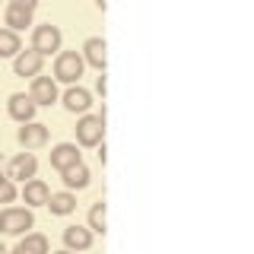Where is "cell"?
<instances>
[{"instance_id": "6da1fadb", "label": "cell", "mask_w": 254, "mask_h": 254, "mask_svg": "<svg viewBox=\"0 0 254 254\" xmlns=\"http://www.w3.org/2000/svg\"><path fill=\"white\" fill-rule=\"evenodd\" d=\"M76 143L79 146H89V149H95L99 143H105V108H102V115H79Z\"/></svg>"}, {"instance_id": "7a4b0ae2", "label": "cell", "mask_w": 254, "mask_h": 254, "mask_svg": "<svg viewBox=\"0 0 254 254\" xmlns=\"http://www.w3.org/2000/svg\"><path fill=\"white\" fill-rule=\"evenodd\" d=\"M83 70H86V61L79 51H58V58H54V79L58 83H67V86L79 83Z\"/></svg>"}, {"instance_id": "3957f363", "label": "cell", "mask_w": 254, "mask_h": 254, "mask_svg": "<svg viewBox=\"0 0 254 254\" xmlns=\"http://www.w3.org/2000/svg\"><path fill=\"white\" fill-rule=\"evenodd\" d=\"M32 226H35L32 206H3V210H0V232H6V235H26Z\"/></svg>"}, {"instance_id": "277c9868", "label": "cell", "mask_w": 254, "mask_h": 254, "mask_svg": "<svg viewBox=\"0 0 254 254\" xmlns=\"http://www.w3.org/2000/svg\"><path fill=\"white\" fill-rule=\"evenodd\" d=\"M64 45V35L58 26H51V22H42V26L32 29V51H38L42 58H51V54H58Z\"/></svg>"}, {"instance_id": "5b68a950", "label": "cell", "mask_w": 254, "mask_h": 254, "mask_svg": "<svg viewBox=\"0 0 254 254\" xmlns=\"http://www.w3.org/2000/svg\"><path fill=\"white\" fill-rule=\"evenodd\" d=\"M35 172H38V159H35V153H16L10 162H6V169H3V175L10 181H22L26 185L29 178H35Z\"/></svg>"}, {"instance_id": "8992f818", "label": "cell", "mask_w": 254, "mask_h": 254, "mask_svg": "<svg viewBox=\"0 0 254 254\" xmlns=\"http://www.w3.org/2000/svg\"><path fill=\"white\" fill-rule=\"evenodd\" d=\"M29 95H32V102L35 105H48L51 108L54 102L61 99V92H58V79L54 76H32V89H29Z\"/></svg>"}, {"instance_id": "52a82bcc", "label": "cell", "mask_w": 254, "mask_h": 254, "mask_svg": "<svg viewBox=\"0 0 254 254\" xmlns=\"http://www.w3.org/2000/svg\"><path fill=\"white\" fill-rule=\"evenodd\" d=\"M35 111H38V105L32 102V95H26V92H13L10 99H6V115H10L13 121H19V124L35 121Z\"/></svg>"}, {"instance_id": "ba28073f", "label": "cell", "mask_w": 254, "mask_h": 254, "mask_svg": "<svg viewBox=\"0 0 254 254\" xmlns=\"http://www.w3.org/2000/svg\"><path fill=\"white\" fill-rule=\"evenodd\" d=\"M79 54H83V61L89 64V67H95L99 73H105V67H108V45H105V38H102V35L86 38Z\"/></svg>"}, {"instance_id": "9c48e42d", "label": "cell", "mask_w": 254, "mask_h": 254, "mask_svg": "<svg viewBox=\"0 0 254 254\" xmlns=\"http://www.w3.org/2000/svg\"><path fill=\"white\" fill-rule=\"evenodd\" d=\"M61 102H64V108H67L70 115H89V108H92V92L83 89L79 83H73V86H67V92L61 95Z\"/></svg>"}, {"instance_id": "30bf717a", "label": "cell", "mask_w": 254, "mask_h": 254, "mask_svg": "<svg viewBox=\"0 0 254 254\" xmlns=\"http://www.w3.org/2000/svg\"><path fill=\"white\" fill-rule=\"evenodd\" d=\"M16 140H19L22 149H42L48 143V124H42V121L22 124L19 130H16Z\"/></svg>"}, {"instance_id": "8fae6325", "label": "cell", "mask_w": 254, "mask_h": 254, "mask_svg": "<svg viewBox=\"0 0 254 254\" xmlns=\"http://www.w3.org/2000/svg\"><path fill=\"white\" fill-rule=\"evenodd\" d=\"M42 67H45V58H42L38 51H32V48H29V51H19V54L13 58V73L22 76V79H26V76H29V79L38 76V73H42Z\"/></svg>"}, {"instance_id": "7c38bea8", "label": "cell", "mask_w": 254, "mask_h": 254, "mask_svg": "<svg viewBox=\"0 0 254 254\" xmlns=\"http://www.w3.org/2000/svg\"><path fill=\"white\" fill-rule=\"evenodd\" d=\"M76 162H83V153H79L76 143H58V146L51 149V169L54 172H64Z\"/></svg>"}, {"instance_id": "4fadbf2b", "label": "cell", "mask_w": 254, "mask_h": 254, "mask_svg": "<svg viewBox=\"0 0 254 254\" xmlns=\"http://www.w3.org/2000/svg\"><path fill=\"white\" fill-rule=\"evenodd\" d=\"M64 248L67 251H89L92 248V232L86 226H67L64 229Z\"/></svg>"}, {"instance_id": "5bb4252c", "label": "cell", "mask_w": 254, "mask_h": 254, "mask_svg": "<svg viewBox=\"0 0 254 254\" xmlns=\"http://www.w3.org/2000/svg\"><path fill=\"white\" fill-rule=\"evenodd\" d=\"M61 181H64V188L67 190H83V188H89V181H92V175L89 169H86V162H76V165H70V169H64L61 172Z\"/></svg>"}, {"instance_id": "9a60e30c", "label": "cell", "mask_w": 254, "mask_h": 254, "mask_svg": "<svg viewBox=\"0 0 254 254\" xmlns=\"http://www.w3.org/2000/svg\"><path fill=\"white\" fill-rule=\"evenodd\" d=\"M48 197H51V188L42 178H29L22 185V200H26V206H45Z\"/></svg>"}, {"instance_id": "2e32d148", "label": "cell", "mask_w": 254, "mask_h": 254, "mask_svg": "<svg viewBox=\"0 0 254 254\" xmlns=\"http://www.w3.org/2000/svg\"><path fill=\"white\" fill-rule=\"evenodd\" d=\"M48 210H51V216H70V213H76V194L73 190H58V194L48 197Z\"/></svg>"}, {"instance_id": "e0dca14e", "label": "cell", "mask_w": 254, "mask_h": 254, "mask_svg": "<svg viewBox=\"0 0 254 254\" xmlns=\"http://www.w3.org/2000/svg\"><path fill=\"white\" fill-rule=\"evenodd\" d=\"M32 16H35V13L22 10V6H13V3H6L3 22H6V29H13V32H22V29H29V26H32Z\"/></svg>"}, {"instance_id": "ac0fdd59", "label": "cell", "mask_w": 254, "mask_h": 254, "mask_svg": "<svg viewBox=\"0 0 254 254\" xmlns=\"http://www.w3.org/2000/svg\"><path fill=\"white\" fill-rule=\"evenodd\" d=\"M19 51H22V38H19V32L0 26V58H16Z\"/></svg>"}, {"instance_id": "d6986e66", "label": "cell", "mask_w": 254, "mask_h": 254, "mask_svg": "<svg viewBox=\"0 0 254 254\" xmlns=\"http://www.w3.org/2000/svg\"><path fill=\"white\" fill-rule=\"evenodd\" d=\"M89 229L92 235H105L108 232V219H105V200H95L92 206H89Z\"/></svg>"}, {"instance_id": "ffe728a7", "label": "cell", "mask_w": 254, "mask_h": 254, "mask_svg": "<svg viewBox=\"0 0 254 254\" xmlns=\"http://www.w3.org/2000/svg\"><path fill=\"white\" fill-rule=\"evenodd\" d=\"M19 245L26 251H32V254H48V251H51V245H48V238L42 232H26L19 238Z\"/></svg>"}, {"instance_id": "44dd1931", "label": "cell", "mask_w": 254, "mask_h": 254, "mask_svg": "<svg viewBox=\"0 0 254 254\" xmlns=\"http://www.w3.org/2000/svg\"><path fill=\"white\" fill-rule=\"evenodd\" d=\"M16 197H19V188H16V181H10L6 175H0V203H13Z\"/></svg>"}, {"instance_id": "7402d4cb", "label": "cell", "mask_w": 254, "mask_h": 254, "mask_svg": "<svg viewBox=\"0 0 254 254\" xmlns=\"http://www.w3.org/2000/svg\"><path fill=\"white\" fill-rule=\"evenodd\" d=\"M13 6H22V10H29V13H35V6H38V0H10Z\"/></svg>"}, {"instance_id": "603a6c76", "label": "cell", "mask_w": 254, "mask_h": 254, "mask_svg": "<svg viewBox=\"0 0 254 254\" xmlns=\"http://www.w3.org/2000/svg\"><path fill=\"white\" fill-rule=\"evenodd\" d=\"M95 92H99L102 99H105V92H108V79H105V73H102L99 79H95Z\"/></svg>"}, {"instance_id": "cb8c5ba5", "label": "cell", "mask_w": 254, "mask_h": 254, "mask_svg": "<svg viewBox=\"0 0 254 254\" xmlns=\"http://www.w3.org/2000/svg\"><path fill=\"white\" fill-rule=\"evenodd\" d=\"M95 149H99V162L105 165V159H108V156H105V143H99V146H95Z\"/></svg>"}, {"instance_id": "d4e9b609", "label": "cell", "mask_w": 254, "mask_h": 254, "mask_svg": "<svg viewBox=\"0 0 254 254\" xmlns=\"http://www.w3.org/2000/svg\"><path fill=\"white\" fill-rule=\"evenodd\" d=\"M6 254H32V251H26L22 245H16V248H13V251H6Z\"/></svg>"}, {"instance_id": "484cf974", "label": "cell", "mask_w": 254, "mask_h": 254, "mask_svg": "<svg viewBox=\"0 0 254 254\" xmlns=\"http://www.w3.org/2000/svg\"><path fill=\"white\" fill-rule=\"evenodd\" d=\"M3 169H6V159H3V153H0V175H3Z\"/></svg>"}, {"instance_id": "4316f807", "label": "cell", "mask_w": 254, "mask_h": 254, "mask_svg": "<svg viewBox=\"0 0 254 254\" xmlns=\"http://www.w3.org/2000/svg\"><path fill=\"white\" fill-rule=\"evenodd\" d=\"M105 3H108V0H95V6H99V10H105Z\"/></svg>"}, {"instance_id": "83f0119b", "label": "cell", "mask_w": 254, "mask_h": 254, "mask_svg": "<svg viewBox=\"0 0 254 254\" xmlns=\"http://www.w3.org/2000/svg\"><path fill=\"white\" fill-rule=\"evenodd\" d=\"M54 254H76V251H67V248H64V251H54Z\"/></svg>"}, {"instance_id": "f1b7e54d", "label": "cell", "mask_w": 254, "mask_h": 254, "mask_svg": "<svg viewBox=\"0 0 254 254\" xmlns=\"http://www.w3.org/2000/svg\"><path fill=\"white\" fill-rule=\"evenodd\" d=\"M0 254H6V248H3V242H0Z\"/></svg>"}]
</instances>
